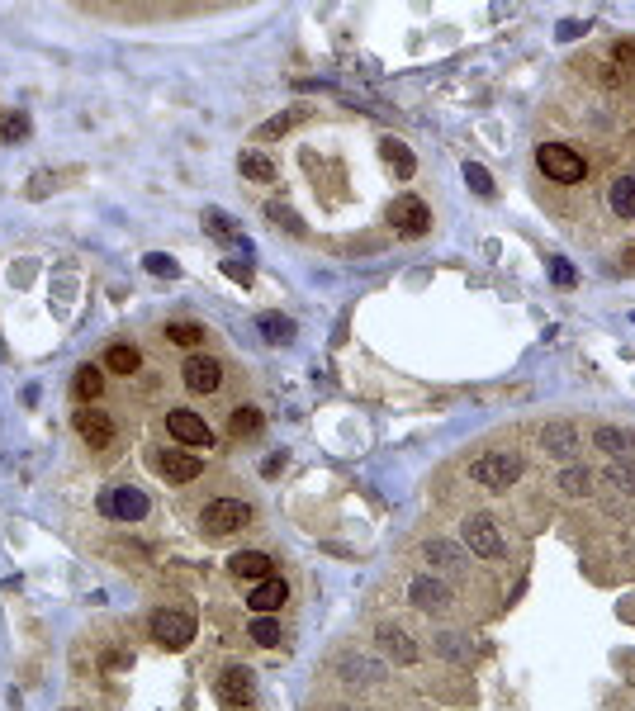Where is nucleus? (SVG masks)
Instances as JSON below:
<instances>
[{
  "mask_svg": "<svg viewBox=\"0 0 635 711\" xmlns=\"http://www.w3.org/2000/svg\"><path fill=\"white\" fill-rule=\"evenodd\" d=\"M460 536H465L470 555H479V560H489V565L508 560V536L498 531V522H493L489 512H470V517L460 522Z\"/></svg>",
  "mask_w": 635,
  "mask_h": 711,
  "instance_id": "1",
  "label": "nucleus"
},
{
  "mask_svg": "<svg viewBox=\"0 0 635 711\" xmlns=\"http://www.w3.org/2000/svg\"><path fill=\"white\" fill-rule=\"evenodd\" d=\"M470 479L489 493H508L512 484L522 479V456H512V451H484V456L470 465Z\"/></svg>",
  "mask_w": 635,
  "mask_h": 711,
  "instance_id": "2",
  "label": "nucleus"
},
{
  "mask_svg": "<svg viewBox=\"0 0 635 711\" xmlns=\"http://www.w3.org/2000/svg\"><path fill=\"white\" fill-rule=\"evenodd\" d=\"M536 166L545 171V181H560V185H579L583 176H588L583 157L574 152V147H564V143H541L536 147Z\"/></svg>",
  "mask_w": 635,
  "mask_h": 711,
  "instance_id": "3",
  "label": "nucleus"
},
{
  "mask_svg": "<svg viewBox=\"0 0 635 711\" xmlns=\"http://www.w3.org/2000/svg\"><path fill=\"white\" fill-rule=\"evenodd\" d=\"M408 602L418 607L422 617H446L455 607V593L441 574H418V579H408Z\"/></svg>",
  "mask_w": 635,
  "mask_h": 711,
  "instance_id": "4",
  "label": "nucleus"
},
{
  "mask_svg": "<svg viewBox=\"0 0 635 711\" xmlns=\"http://www.w3.org/2000/svg\"><path fill=\"white\" fill-rule=\"evenodd\" d=\"M247 522H252V508H247L242 498H214V503L200 512V531H204V536H228V531L247 527Z\"/></svg>",
  "mask_w": 635,
  "mask_h": 711,
  "instance_id": "5",
  "label": "nucleus"
},
{
  "mask_svg": "<svg viewBox=\"0 0 635 711\" xmlns=\"http://www.w3.org/2000/svg\"><path fill=\"white\" fill-rule=\"evenodd\" d=\"M332 674H337V683H346V688H375V683H384V674H389V669H384L380 659L346 650V655H337Z\"/></svg>",
  "mask_w": 635,
  "mask_h": 711,
  "instance_id": "6",
  "label": "nucleus"
},
{
  "mask_svg": "<svg viewBox=\"0 0 635 711\" xmlns=\"http://www.w3.org/2000/svg\"><path fill=\"white\" fill-rule=\"evenodd\" d=\"M214 693L223 707H247L256 697V674L247 664H228V669H218L214 674Z\"/></svg>",
  "mask_w": 635,
  "mask_h": 711,
  "instance_id": "7",
  "label": "nucleus"
},
{
  "mask_svg": "<svg viewBox=\"0 0 635 711\" xmlns=\"http://www.w3.org/2000/svg\"><path fill=\"white\" fill-rule=\"evenodd\" d=\"M375 645H380L384 659H394L399 669H408V664H418L422 659V645L403 631L399 621H380V626H375Z\"/></svg>",
  "mask_w": 635,
  "mask_h": 711,
  "instance_id": "8",
  "label": "nucleus"
},
{
  "mask_svg": "<svg viewBox=\"0 0 635 711\" xmlns=\"http://www.w3.org/2000/svg\"><path fill=\"white\" fill-rule=\"evenodd\" d=\"M181 380H185V389H190V394H214L218 384H223V361H218V356H204V351H195V356H185Z\"/></svg>",
  "mask_w": 635,
  "mask_h": 711,
  "instance_id": "9",
  "label": "nucleus"
},
{
  "mask_svg": "<svg viewBox=\"0 0 635 711\" xmlns=\"http://www.w3.org/2000/svg\"><path fill=\"white\" fill-rule=\"evenodd\" d=\"M166 432L181 441V446H214V432H209V422L200 413H190V408H176V413H166Z\"/></svg>",
  "mask_w": 635,
  "mask_h": 711,
  "instance_id": "10",
  "label": "nucleus"
},
{
  "mask_svg": "<svg viewBox=\"0 0 635 711\" xmlns=\"http://www.w3.org/2000/svg\"><path fill=\"white\" fill-rule=\"evenodd\" d=\"M152 636H157V645H166V650H185V645L195 640V621L185 617V612H157V617H152Z\"/></svg>",
  "mask_w": 635,
  "mask_h": 711,
  "instance_id": "11",
  "label": "nucleus"
},
{
  "mask_svg": "<svg viewBox=\"0 0 635 711\" xmlns=\"http://www.w3.org/2000/svg\"><path fill=\"white\" fill-rule=\"evenodd\" d=\"M389 219H394V228H399L403 237H422L427 228H432V209H427L418 195H403V200H394Z\"/></svg>",
  "mask_w": 635,
  "mask_h": 711,
  "instance_id": "12",
  "label": "nucleus"
},
{
  "mask_svg": "<svg viewBox=\"0 0 635 711\" xmlns=\"http://www.w3.org/2000/svg\"><path fill=\"white\" fill-rule=\"evenodd\" d=\"M76 432H81V441L95 446V451L114 446V422H109L100 408H91V403H81V408H76Z\"/></svg>",
  "mask_w": 635,
  "mask_h": 711,
  "instance_id": "13",
  "label": "nucleus"
},
{
  "mask_svg": "<svg viewBox=\"0 0 635 711\" xmlns=\"http://www.w3.org/2000/svg\"><path fill=\"white\" fill-rule=\"evenodd\" d=\"M579 446H583V437H579V427H574V422H545L541 427V451L545 456L569 460V456H579Z\"/></svg>",
  "mask_w": 635,
  "mask_h": 711,
  "instance_id": "14",
  "label": "nucleus"
},
{
  "mask_svg": "<svg viewBox=\"0 0 635 711\" xmlns=\"http://www.w3.org/2000/svg\"><path fill=\"white\" fill-rule=\"evenodd\" d=\"M422 555H427L432 574H460V569L470 565V555L455 546V541H446V536H432V541L422 546Z\"/></svg>",
  "mask_w": 635,
  "mask_h": 711,
  "instance_id": "15",
  "label": "nucleus"
},
{
  "mask_svg": "<svg viewBox=\"0 0 635 711\" xmlns=\"http://www.w3.org/2000/svg\"><path fill=\"white\" fill-rule=\"evenodd\" d=\"M157 470H162L166 484H195L204 474V460L185 456V451H162V456H157Z\"/></svg>",
  "mask_w": 635,
  "mask_h": 711,
  "instance_id": "16",
  "label": "nucleus"
},
{
  "mask_svg": "<svg viewBox=\"0 0 635 711\" xmlns=\"http://www.w3.org/2000/svg\"><path fill=\"white\" fill-rule=\"evenodd\" d=\"M100 508L114 517V522H138V517H147V493H138V489H114V493H105V503Z\"/></svg>",
  "mask_w": 635,
  "mask_h": 711,
  "instance_id": "17",
  "label": "nucleus"
},
{
  "mask_svg": "<svg viewBox=\"0 0 635 711\" xmlns=\"http://www.w3.org/2000/svg\"><path fill=\"white\" fill-rule=\"evenodd\" d=\"M285 598H290V588H285V579H261V584L252 588V598H247V607H252L256 617H271V612H280V607H285Z\"/></svg>",
  "mask_w": 635,
  "mask_h": 711,
  "instance_id": "18",
  "label": "nucleus"
},
{
  "mask_svg": "<svg viewBox=\"0 0 635 711\" xmlns=\"http://www.w3.org/2000/svg\"><path fill=\"white\" fill-rule=\"evenodd\" d=\"M237 579H247V584H261V579H271V555L266 550H237L233 560H228Z\"/></svg>",
  "mask_w": 635,
  "mask_h": 711,
  "instance_id": "19",
  "label": "nucleus"
},
{
  "mask_svg": "<svg viewBox=\"0 0 635 711\" xmlns=\"http://www.w3.org/2000/svg\"><path fill=\"white\" fill-rule=\"evenodd\" d=\"M607 204H612V219L635 223V176H617L607 190Z\"/></svg>",
  "mask_w": 635,
  "mask_h": 711,
  "instance_id": "20",
  "label": "nucleus"
},
{
  "mask_svg": "<svg viewBox=\"0 0 635 711\" xmlns=\"http://www.w3.org/2000/svg\"><path fill=\"white\" fill-rule=\"evenodd\" d=\"M105 370H114V375H138L143 370V351L138 347H128V342H114V347L105 351Z\"/></svg>",
  "mask_w": 635,
  "mask_h": 711,
  "instance_id": "21",
  "label": "nucleus"
},
{
  "mask_svg": "<svg viewBox=\"0 0 635 711\" xmlns=\"http://www.w3.org/2000/svg\"><path fill=\"white\" fill-rule=\"evenodd\" d=\"M256 328H261V337H266L271 347H290L294 342V318H285V313H261Z\"/></svg>",
  "mask_w": 635,
  "mask_h": 711,
  "instance_id": "22",
  "label": "nucleus"
},
{
  "mask_svg": "<svg viewBox=\"0 0 635 711\" xmlns=\"http://www.w3.org/2000/svg\"><path fill=\"white\" fill-rule=\"evenodd\" d=\"M555 484H560L564 498H588V493H593V470H588V465H569V470H560Z\"/></svg>",
  "mask_w": 635,
  "mask_h": 711,
  "instance_id": "23",
  "label": "nucleus"
},
{
  "mask_svg": "<svg viewBox=\"0 0 635 711\" xmlns=\"http://www.w3.org/2000/svg\"><path fill=\"white\" fill-rule=\"evenodd\" d=\"M237 171H242L247 181H256V185L275 181V162L271 157H261V152H242V157H237Z\"/></svg>",
  "mask_w": 635,
  "mask_h": 711,
  "instance_id": "24",
  "label": "nucleus"
},
{
  "mask_svg": "<svg viewBox=\"0 0 635 711\" xmlns=\"http://www.w3.org/2000/svg\"><path fill=\"white\" fill-rule=\"evenodd\" d=\"M593 446L607 451V456H621V451L631 446V432H626V427H612V422H602V427H593Z\"/></svg>",
  "mask_w": 635,
  "mask_h": 711,
  "instance_id": "25",
  "label": "nucleus"
},
{
  "mask_svg": "<svg viewBox=\"0 0 635 711\" xmlns=\"http://www.w3.org/2000/svg\"><path fill=\"white\" fill-rule=\"evenodd\" d=\"M380 152H384V162H389L394 171H399V181H408V176L418 171V162H413V152H408V147H403L399 138H384V143H380Z\"/></svg>",
  "mask_w": 635,
  "mask_h": 711,
  "instance_id": "26",
  "label": "nucleus"
},
{
  "mask_svg": "<svg viewBox=\"0 0 635 711\" xmlns=\"http://www.w3.org/2000/svg\"><path fill=\"white\" fill-rule=\"evenodd\" d=\"M72 389H76V399H81V403L100 399V389H105V375H100V365H81V370H76V380H72Z\"/></svg>",
  "mask_w": 635,
  "mask_h": 711,
  "instance_id": "27",
  "label": "nucleus"
},
{
  "mask_svg": "<svg viewBox=\"0 0 635 711\" xmlns=\"http://www.w3.org/2000/svg\"><path fill=\"white\" fill-rule=\"evenodd\" d=\"M602 479L617 493H635V460H612V465L602 470Z\"/></svg>",
  "mask_w": 635,
  "mask_h": 711,
  "instance_id": "28",
  "label": "nucleus"
},
{
  "mask_svg": "<svg viewBox=\"0 0 635 711\" xmlns=\"http://www.w3.org/2000/svg\"><path fill=\"white\" fill-rule=\"evenodd\" d=\"M204 228H209L214 237H223V242H242V228H237L223 209H204Z\"/></svg>",
  "mask_w": 635,
  "mask_h": 711,
  "instance_id": "29",
  "label": "nucleus"
},
{
  "mask_svg": "<svg viewBox=\"0 0 635 711\" xmlns=\"http://www.w3.org/2000/svg\"><path fill=\"white\" fill-rule=\"evenodd\" d=\"M299 119H304V110H285V114H275V119H266V124L256 128V143H266V138H280V133H290Z\"/></svg>",
  "mask_w": 635,
  "mask_h": 711,
  "instance_id": "30",
  "label": "nucleus"
},
{
  "mask_svg": "<svg viewBox=\"0 0 635 711\" xmlns=\"http://www.w3.org/2000/svg\"><path fill=\"white\" fill-rule=\"evenodd\" d=\"M166 342H176V347H204V328L200 323H166Z\"/></svg>",
  "mask_w": 635,
  "mask_h": 711,
  "instance_id": "31",
  "label": "nucleus"
},
{
  "mask_svg": "<svg viewBox=\"0 0 635 711\" xmlns=\"http://www.w3.org/2000/svg\"><path fill=\"white\" fill-rule=\"evenodd\" d=\"M247 636H252L256 645H266V650H271V645H280V621H275V617H256L252 626H247Z\"/></svg>",
  "mask_w": 635,
  "mask_h": 711,
  "instance_id": "32",
  "label": "nucleus"
},
{
  "mask_svg": "<svg viewBox=\"0 0 635 711\" xmlns=\"http://www.w3.org/2000/svg\"><path fill=\"white\" fill-rule=\"evenodd\" d=\"M266 219H271L275 228H285V233L304 237V223L294 219V209H290V204H266Z\"/></svg>",
  "mask_w": 635,
  "mask_h": 711,
  "instance_id": "33",
  "label": "nucleus"
},
{
  "mask_svg": "<svg viewBox=\"0 0 635 711\" xmlns=\"http://www.w3.org/2000/svg\"><path fill=\"white\" fill-rule=\"evenodd\" d=\"M228 432H233V437H252V432H261V413H256V408H233Z\"/></svg>",
  "mask_w": 635,
  "mask_h": 711,
  "instance_id": "34",
  "label": "nucleus"
},
{
  "mask_svg": "<svg viewBox=\"0 0 635 711\" xmlns=\"http://www.w3.org/2000/svg\"><path fill=\"white\" fill-rule=\"evenodd\" d=\"M465 181H470L474 195H484V200L493 195V176H489V171H484L479 162H465Z\"/></svg>",
  "mask_w": 635,
  "mask_h": 711,
  "instance_id": "35",
  "label": "nucleus"
},
{
  "mask_svg": "<svg viewBox=\"0 0 635 711\" xmlns=\"http://www.w3.org/2000/svg\"><path fill=\"white\" fill-rule=\"evenodd\" d=\"M436 650H441V655H451V659H460V664L470 659V645H465V640H455V636H441L436 640Z\"/></svg>",
  "mask_w": 635,
  "mask_h": 711,
  "instance_id": "36",
  "label": "nucleus"
},
{
  "mask_svg": "<svg viewBox=\"0 0 635 711\" xmlns=\"http://www.w3.org/2000/svg\"><path fill=\"white\" fill-rule=\"evenodd\" d=\"M147 271H152V275H176V261H171V256H162V252H152V256H147Z\"/></svg>",
  "mask_w": 635,
  "mask_h": 711,
  "instance_id": "37",
  "label": "nucleus"
},
{
  "mask_svg": "<svg viewBox=\"0 0 635 711\" xmlns=\"http://www.w3.org/2000/svg\"><path fill=\"white\" fill-rule=\"evenodd\" d=\"M223 275H233V280H242V285H252V266H247V261H223Z\"/></svg>",
  "mask_w": 635,
  "mask_h": 711,
  "instance_id": "38",
  "label": "nucleus"
},
{
  "mask_svg": "<svg viewBox=\"0 0 635 711\" xmlns=\"http://www.w3.org/2000/svg\"><path fill=\"white\" fill-rule=\"evenodd\" d=\"M550 275H555L560 285H574V266H569L564 256H555V261H550Z\"/></svg>",
  "mask_w": 635,
  "mask_h": 711,
  "instance_id": "39",
  "label": "nucleus"
},
{
  "mask_svg": "<svg viewBox=\"0 0 635 711\" xmlns=\"http://www.w3.org/2000/svg\"><path fill=\"white\" fill-rule=\"evenodd\" d=\"M612 57H617V62H635V38H621L617 48H612Z\"/></svg>",
  "mask_w": 635,
  "mask_h": 711,
  "instance_id": "40",
  "label": "nucleus"
},
{
  "mask_svg": "<svg viewBox=\"0 0 635 711\" xmlns=\"http://www.w3.org/2000/svg\"><path fill=\"white\" fill-rule=\"evenodd\" d=\"M579 34H583L579 19H564V24H560V38H579Z\"/></svg>",
  "mask_w": 635,
  "mask_h": 711,
  "instance_id": "41",
  "label": "nucleus"
},
{
  "mask_svg": "<svg viewBox=\"0 0 635 711\" xmlns=\"http://www.w3.org/2000/svg\"><path fill=\"white\" fill-rule=\"evenodd\" d=\"M24 128H29V124H24V119H10V124H5V138H19Z\"/></svg>",
  "mask_w": 635,
  "mask_h": 711,
  "instance_id": "42",
  "label": "nucleus"
},
{
  "mask_svg": "<svg viewBox=\"0 0 635 711\" xmlns=\"http://www.w3.org/2000/svg\"><path fill=\"white\" fill-rule=\"evenodd\" d=\"M261 470H266V474H280V470H285V456H271L266 465H261Z\"/></svg>",
  "mask_w": 635,
  "mask_h": 711,
  "instance_id": "43",
  "label": "nucleus"
},
{
  "mask_svg": "<svg viewBox=\"0 0 635 711\" xmlns=\"http://www.w3.org/2000/svg\"><path fill=\"white\" fill-rule=\"evenodd\" d=\"M337 711H361V707H337Z\"/></svg>",
  "mask_w": 635,
  "mask_h": 711,
  "instance_id": "44",
  "label": "nucleus"
}]
</instances>
